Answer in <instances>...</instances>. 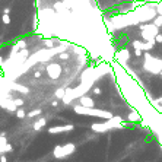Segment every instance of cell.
Returning a JSON list of instances; mask_svg holds the SVG:
<instances>
[{"label":"cell","instance_id":"1","mask_svg":"<svg viewBox=\"0 0 162 162\" xmlns=\"http://www.w3.org/2000/svg\"><path fill=\"white\" fill-rule=\"evenodd\" d=\"M105 27L112 60L162 115V0H143L127 13L105 18Z\"/></svg>","mask_w":162,"mask_h":162},{"label":"cell","instance_id":"2","mask_svg":"<svg viewBox=\"0 0 162 162\" xmlns=\"http://www.w3.org/2000/svg\"><path fill=\"white\" fill-rule=\"evenodd\" d=\"M0 162H8L6 156H0Z\"/></svg>","mask_w":162,"mask_h":162}]
</instances>
